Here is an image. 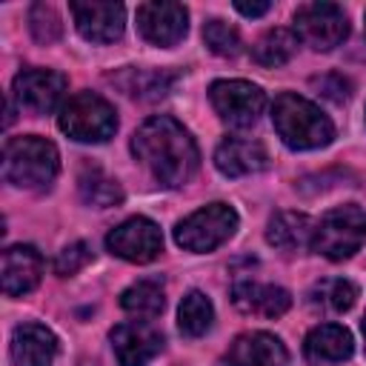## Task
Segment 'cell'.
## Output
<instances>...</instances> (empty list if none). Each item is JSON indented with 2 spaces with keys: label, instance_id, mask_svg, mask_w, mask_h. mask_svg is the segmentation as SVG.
Wrapping results in <instances>:
<instances>
[{
  "label": "cell",
  "instance_id": "1",
  "mask_svg": "<svg viewBox=\"0 0 366 366\" xmlns=\"http://www.w3.org/2000/svg\"><path fill=\"white\" fill-rule=\"evenodd\" d=\"M134 157L169 189H177L192 180L197 172V146L192 134L169 114L149 117L132 137Z\"/></svg>",
  "mask_w": 366,
  "mask_h": 366
},
{
  "label": "cell",
  "instance_id": "2",
  "mask_svg": "<svg viewBox=\"0 0 366 366\" xmlns=\"http://www.w3.org/2000/svg\"><path fill=\"white\" fill-rule=\"evenodd\" d=\"M272 123L280 140L292 149H320L332 143L335 126L332 120L306 97L283 92L272 106Z\"/></svg>",
  "mask_w": 366,
  "mask_h": 366
},
{
  "label": "cell",
  "instance_id": "3",
  "mask_svg": "<svg viewBox=\"0 0 366 366\" xmlns=\"http://www.w3.org/2000/svg\"><path fill=\"white\" fill-rule=\"evenodd\" d=\"M60 157L54 143L37 134L11 137L3 146V177L20 189H43L54 180Z\"/></svg>",
  "mask_w": 366,
  "mask_h": 366
},
{
  "label": "cell",
  "instance_id": "4",
  "mask_svg": "<svg viewBox=\"0 0 366 366\" xmlns=\"http://www.w3.org/2000/svg\"><path fill=\"white\" fill-rule=\"evenodd\" d=\"M57 126L77 143H106L117 129V114L109 100L94 92H77L60 106Z\"/></svg>",
  "mask_w": 366,
  "mask_h": 366
},
{
  "label": "cell",
  "instance_id": "5",
  "mask_svg": "<svg viewBox=\"0 0 366 366\" xmlns=\"http://www.w3.org/2000/svg\"><path fill=\"white\" fill-rule=\"evenodd\" d=\"M363 243H366V212L355 203L326 212L312 232V249L329 260H346Z\"/></svg>",
  "mask_w": 366,
  "mask_h": 366
},
{
  "label": "cell",
  "instance_id": "6",
  "mask_svg": "<svg viewBox=\"0 0 366 366\" xmlns=\"http://www.w3.org/2000/svg\"><path fill=\"white\" fill-rule=\"evenodd\" d=\"M237 229V212L226 203H209L174 226L177 246L189 252H212L226 243Z\"/></svg>",
  "mask_w": 366,
  "mask_h": 366
},
{
  "label": "cell",
  "instance_id": "7",
  "mask_svg": "<svg viewBox=\"0 0 366 366\" xmlns=\"http://www.w3.org/2000/svg\"><path fill=\"white\" fill-rule=\"evenodd\" d=\"M295 34L317 51H329L349 34V20L335 3H306L295 11Z\"/></svg>",
  "mask_w": 366,
  "mask_h": 366
},
{
  "label": "cell",
  "instance_id": "8",
  "mask_svg": "<svg viewBox=\"0 0 366 366\" xmlns=\"http://www.w3.org/2000/svg\"><path fill=\"white\" fill-rule=\"evenodd\" d=\"M209 100L229 126H252L266 106V94L249 80H214L209 86Z\"/></svg>",
  "mask_w": 366,
  "mask_h": 366
},
{
  "label": "cell",
  "instance_id": "9",
  "mask_svg": "<svg viewBox=\"0 0 366 366\" xmlns=\"http://www.w3.org/2000/svg\"><path fill=\"white\" fill-rule=\"evenodd\" d=\"M106 246L112 254H117L129 263H149L163 252V234H160L154 220L129 217L109 232Z\"/></svg>",
  "mask_w": 366,
  "mask_h": 366
},
{
  "label": "cell",
  "instance_id": "10",
  "mask_svg": "<svg viewBox=\"0 0 366 366\" xmlns=\"http://www.w3.org/2000/svg\"><path fill=\"white\" fill-rule=\"evenodd\" d=\"M189 11L180 3L152 0L137 6V29L152 46H174L189 29Z\"/></svg>",
  "mask_w": 366,
  "mask_h": 366
},
{
  "label": "cell",
  "instance_id": "11",
  "mask_svg": "<svg viewBox=\"0 0 366 366\" xmlns=\"http://www.w3.org/2000/svg\"><path fill=\"white\" fill-rule=\"evenodd\" d=\"M109 337H112V349L120 366H146L163 349V335L143 320L120 323L112 329Z\"/></svg>",
  "mask_w": 366,
  "mask_h": 366
},
{
  "label": "cell",
  "instance_id": "12",
  "mask_svg": "<svg viewBox=\"0 0 366 366\" xmlns=\"http://www.w3.org/2000/svg\"><path fill=\"white\" fill-rule=\"evenodd\" d=\"M69 11L77 23V31L92 43H112L123 34L126 9L120 3L89 0V3H71Z\"/></svg>",
  "mask_w": 366,
  "mask_h": 366
},
{
  "label": "cell",
  "instance_id": "13",
  "mask_svg": "<svg viewBox=\"0 0 366 366\" xmlns=\"http://www.w3.org/2000/svg\"><path fill=\"white\" fill-rule=\"evenodd\" d=\"M66 92V77L51 69H23L14 77V97L31 112H49L60 103Z\"/></svg>",
  "mask_w": 366,
  "mask_h": 366
},
{
  "label": "cell",
  "instance_id": "14",
  "mask_svg": "<svg viewBox=\"0 0 366 366\" xmlns=\"http://www.w3.org/2000/svg\"><path fill=\"white\" fill-rule=\"evenodd\" d=\"M43 274V257L34 246H9L3 252V292L9 297L29 295Z\"/></svg>",
  "mask_w": 366,
  "mask_h": 366
},
{
  "label": "cell",
  "instance_id": "15",
  "mask_svg": "<svg viewBox=\"0 0 366 366\" xmlns=\"http://www.w3.org/2000/svg\"><path fill=\"white\" fill-rule=\"evenodd\" d=\"M57 355V337L43 323H20L11 335L14 366H51Z\"/></svg>",
  "mask_w": 366,
  "mask_h": 366
},
{
  "label": "cell",
  "instance_id": "16",
  "mask_svg": "<svg viewBox=\"0 0 366 366\" xmlns=\"http://www.w3.org/2000/svg\"><path fill=\"white\" fill-rule=\"evenodd\" d=\"M269 163V154L260 140L252 137H226L214 152V166L229 177H243L263 172Z\"/></svg>",
  "mask_w": 366,
  "mask_h": 366
},
{
  "label": "cell",
  "instance_id": "17",
  "mask_svg": "<svg viewBox=\"0 0 366 366\" xmlns=\"http://www.w3.org/2000/svg\"><path fill=\"white\" fill-rule=\"evenodd\" d=\"M286 346L269 332L240 335L229 349V366H286Z\"/></svg>",
  "mask_w": 366,
  "mask_h": 366
},
{
  "label": "cell",
  "instance_id": "18",
  "mask_svg": "<svg viewBox=\"0 0 366 366\" xmlns=\"http://www.w3.org/2000/svg\"><path fill=\"white\" fill-rule=\"evenodd\" d=\"M232 303L243 312V315H263V317H280L289 306L292 297L286 289L272 286V283H237L232 289Z\"/></svg>",
  "mask_w": 366,
  "mask_h": 366
},
{
  "label": "cell",
  "instance_id": "19",
  "mask_svg": "<svg viewBox=\"0 0 366 366\" xmlns=\"http://www.w3.org/2000/svg\"><path fill=\"white\" fill-rule=\"evenodd\" d=\"M352 335L337 323H320L303 340V355L312 363H340L352 357Z\"/></svg>",
  "mask_w": 366,
  "mask_h": 366
},
{
  "label": "cell",
  "instance_id": "20",
  "mask_svg": "<svg viewBox=\"0 0 366 366\" xmlns=\"http://www.w3.org/2000/svg\"><path fill=\"white\" fill-rule=\"evenodd\" d=\"M312 220L303 212H277L266 226V240L283 252L312 243Z\"/></svg>",
  "mask_w": 366,
  "mask_h": 366
},
{
  "label": "cell",
  "instance_id": "21",
  "mask_svg": "<svg viewBox=\"0 0 366 366\" xmlns=\"http://www.w3.org/2000/svg\"><path fill=\"white\" fill-rule=\"evenodd\" d=\"M355 300H357V289H355V283H349L343 277L317 280L309 292L312 309H317L323 315H343L355 306Z\"/></svg>",
  "mask_w": 366,
  "mask_h": 366
},
{
  "label": "cell",
  "instance_id": "22",
  "mask_svg": "<svg viewBox=\"0 0 366 366\" xmlns=\"http://www.w3.org/2000/svg\"><path fill=\"white\" fill-rule=\"evenodd\" d=\"M77 189H80V197L83 203L94 206V209H109V206H117L123 200V189L114 177L103 174L97 166H86L77 177Z\"/></svg>",
  "mask_w": 366,
  "mask_h": 366
},
{
  "label": "cell",
  "instance_id": "23",
  "mask_svg": "<svg viewBox=\"0 0 366 366\" xmlns=\"http://www.w3.org/2000/svg\"><path fill=\"white\" fill-rule=\"evenodd\" d=\"M297 51V34L289 29H269L252 49L254 63L266 66V69H277L283 63H289Z\"/></svg>",
  "mask_w": 366,
  "mask_h": 366
},
{
  "label": "cell",
  "instance_id": "24",
  "mask_svg": "<svg viewBox=\"0 0 366 366\" xmlns=\"http://www.w3.org/2000/svg\"><path fill=\"white\" fill-rule=\"evenodd\" d=\"M212 320H214V309H212V300L203 295V292H189L183 300H180V309H177V326L186 337H200L212 329Z\"/></svg>",
  "mask_w": 366,
  "mask_h": 366
},
{
  "label": "cell",
  "instance_id": "25",
  "mask_svg": "<svg viewBox=\"0 0 366 366\" xmlns=\"http://www.w3.org/2000/svg\"><path fill=\"white\" fill-rule=\"evenodd\" d=\"M163 286L157 280H137L120 295V306L134 317H154L163 312Z\"/></svg>",
  "mask_w": 366,
  "mask_h": 366
},
{
  "label": "cell",
  "instance_id": "26",
  "mask_svg": "<svg viewBox=\"0 0 366 366\" xmlns=\"http://www.w3.org/2000/svg\"><path fill=\"white\" fill-rule=\"evenodd\" d=\"M123 83V89L132 94V97H143V100H154V97H163L172 86V74L166 71H154V69H126L123 77H117Z\"/></svg>",
  "mask_w": 366,
  "mask_h": 366
},
{
  "label": "cell",
  "instance_id": "27",
  "mask_svg": "<svg viewBox=\"0 0 366 366\" xmlns=\"http://www.w3.org/2000/svg\"><path fill=\"white\" fill-rule=\"evenodd\" d=\"M203 40H206L209 51H214L220 57H234L240 51V34H237V29L232 23L220 20V17H214V20H209L203 26Z\"/></svg>",
  "mask_w": 366,
  "mask_h": 366
},
{
  "label": "cell",
  "instance_id": "28",
  "mask_svg": "<svg viewBox=\"0 0 366 366\" xmlns=\"http://www.w3.org/2000/svg\"><path fill=\"white\" fill-rule=\"evenodd\" d=\"M29 29H31V34H34L37 43H46V46L54 43L60 37V31H63V23H60L57 9L49 6V3H34L29 9Z\"/></svg>",
  "mask_w": 366,
  "mask_h": 366
},
{
  "label": "cell",
  "instance_id": "29",
  "mask_svg": "<svg viewBox=\"0 0 366 366\" xmlns=\"http://www.w3.org/2000/svg\"><path fill=\"white\" fill-rule=\"evenodd\" d=\"M89 260H92L89 246L77 240V243H69V246L54 257V272H57L60 277H69V274H77Z\"/></svg>",
  "mask_w": 366,
  "mask_h": 366
},
{
  "label": "cell",
  "instance_id": "30",
  "mask_svg": "<svg viewBox=\"0 0 366 366\" xmlns=\"http://www.w3.org/2000/svg\"><path fill=\"white\" fill-rule=\"evenodd\" d=\"M312 86L317 89V94H323V97H329L332 103H343V100H349V94H352V83L343 77V74H320V77H312Z\"/></svg>",
  "mask_w": 366,
  "mask_h": 366
},
{
  "label": "cell",
  "instance_id": "31",
  "mask_svg": "<svg viewBox=\"0 0 366 366\" xmlns=\"http://www.w3.org/2000/svg\"><path fill=\"white\" fill-rule=\"evenodd\" d=\"M234 9L240 14H246V17H260V14H266L272 9V3H243V0H237Z\"/></svg>",
  "mask_w": 366,
  "mask_h": 366
},
{
  "label": "cell",
  "instance_id": "32",
  "mask_svg": "<svg viewBox=\"0 0 366 366\" xmlns=\"http://www.w3.org/2000/svg\"><path fill=\"white\" fill-rule=\"evenodd\" d=\"M363 337H366V320H363Z\"/></svg>",
  "mask_w": 366,
  "mask_h": 366
}]
</instances>
